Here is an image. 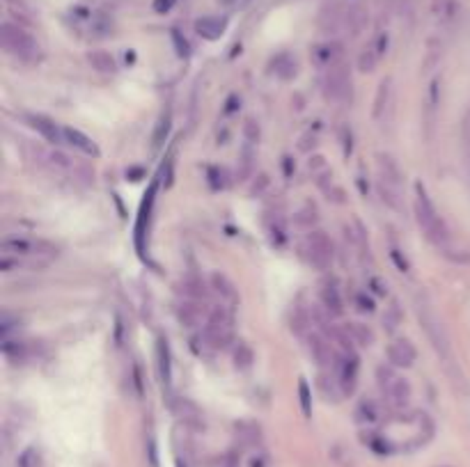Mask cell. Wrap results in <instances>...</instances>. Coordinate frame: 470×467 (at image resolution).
Segmentation results:
<instances>
[{
	"instance_id": "6da1fadb",
	"label": "cell",
	"mask_w": 470,
	"mask_h": 467,
	"mask_svg": "<svg viewBox=\"0 0 470 467\" xmlns=\"http://www.w3.org/2000/svg\"><path fill=\"white\" fill-rule=\"evenodd\" d=\"M415 192H418V197H415V216H418L420 229L425 231V236L432 240V243L443 245L447 240V227H445V223L440 220L438 211L434 209L432 199H429L427 190L422 188V183L415 185Z\"/></svg>"
},
{
	"instance_id": "7a4b0ae2",
	"label": "cell",
	"mask_w": 470,
	"mask_h": 467,
	"mask_svg": "<svg viewBox=\"0 0 470 467\" xmlns=\"http://www.w3.org/2000/svg\"><path fill=\"white\" fill-rule=\"evenodd\" d=\"M0 41H3V48L10 55H14L21 62H35L39 58V46L37 41L32 39L30 32H25L21 25L16 23H3L0 25Z\"/></svg>"
},
{
	"instance_id": "3957f363",
	"label": "cell",
	"mask_w": 470,
	"mask_h": 467,
	"mask_svg": "<svg viewBox=\"0 0 470 467\" xmlns=\"http://www.w3.org/2000/svg\"><path fill=\"white\" fill-rule=\"evenodd\" d=\"M204 339L211 348H225L232 341V316L223 307H216L209 314L204 326Z\"/></svg>"
},
{
	"instance_id": "277c9868",
	"label": "cell",
	"mask_w": 470,
	"mask_h": 467,
	"mask_svg": "<svg viewBox=\"0 0 470 467\" xmlns=\"http://www.w3.org/2000/svg\"><path fill=\"white\" fill-rule=\"evenodd\" d=\"M305 257H308V261L315 268H319V271H326V268L331 266L333 261V243L331 238L326 236L324 231H312L308 234V238H305Z\"/></svg>"
},
{
	"instance_id": "5b68a950",
	"label": "cell",
	"mask_w": 470,
	"mask_h": 467,
	"mask_svg": "<svg viewBox=\"0 0 470 467\" xmlns=\"http://www.w3.org/2000/svg\"><path fill=\"white\" fill-rule=\"evenodd\" d=\"M324 85H326V96H328L331 101L346 103L351 99V76H349V69H346L344 62L333 69H326Z\"/></svg>"
},
{
	"instance_id": "8992f818",
	"label": "cell",
	"mask_w": 470,
	"mask_h": 467,
	"mask_svg": "<svg viewBox=\"0 0 470 467\" xmlns=\"http://www.w3.org/2000/svg\"><path fill=\"white\" fill-rule=\"evenodd\" d=\"M418 316H420V323H422V328H425L427 337L434 343V348L438 350L443 357H449L447 337H445V332H443V328H440L438 319H436V314L427 305H418Z\"/></svg>"
},
{
	"instance_id": "52a82bcc",
	"label": "cell",
	"mask_w": 470,
	"mask_h": 467,
	"mask_svg": "<svg viewBox=\"0 0 470 467\" xmlns=\"http://www.w3.org/2000/svg\"><path fill=\"white\" fill-rule=\"evenodd\" d=\"M342 60H344V48L339 41H326V44H319L312 48V62L319 69H333L342 65Z\"/></svg>"
},
{
	"instance_id": "ba28073f",
	"label": "cell",
	"mask_w": 470,
	"mask_h": 467,
	"mask_svg": "<svg viewBox=\"0 0 470 467\" xmlns=\"http://www.w3.org/2000/svg\"><path fill=\"white\" fill-rule=\"evenodd\" d=\"M358 369H360V362L356 353H346L342 357V362L337 364V385L344 394H353V389H356Z\"/></svg>"
},
{
	"instance_id": "9c48e42d",
	"label": "cell",
	"mask_w": 470,
	"mask_h": 467,
	"mask_svg": "<svg viewBox=\"0 0 470 467\" xmlns=\"http://www.w3.org/2000/svg\"><path fill=\"white\" fill-rule=\"evenodd\" d=\"M383 394L388 398V403L392 405L394 410H404L408 403H411V385H408L406 378L394 376L390 383L383 385Z\"/></svg>"
},
{
	"instance_id": "30bf717a",
	"label": "cell",
	"mask_w": 470,
	"mask_h": 467,
	"mask_svg": "<svg viewBox=\"0 0 470 467\" xmlns=\"http://www.w3.org/2000/svg\"><path fill=\"white\" fill-rule=\"evenodd\" d=\"M418 357V350L408 339H394L390 346H388V360H390L394 367H411Z\"/></svg>"
},
{
	"instance_id": "8fae6325",
	"label": "cell",
	"mask_w": 470,
	"mask_h": 467,
	"mask_svg": "<svg viewBox=\"0 0 470 467\" xmlns=\"http://www.w3.org/2000/svg\"><path fill=\"white\" fill-rule=\"evenodd\" d=\"M308 348H310L312 360H315L319 367H331L333 364V346L322 332H312L308 337Z\"/></svg>"
},
{
	"instance_id": "7c38bea8",
	"label": "cell",
	"mask_w": 470,
	"mask_h": 467,
	"mask_svg": "<svg viewBox=\"0 0 470 467\" xmlns=\"http://www.w3.org/2000/svg\"><path fill=\"white\" fill-rule=\"evenodd\" d=\"M28 119H30V126L35 128V130H39V133H42L51 144H63L65 142V128H60L56 122L49 119V117H44V115H30Z\"/></svg>"
},
{
	"instance_id": "4fadbf2b",
	"label": "cell",
	"mask_w": 470,
	"mask_h": 467,
	"mask_svg": "<svg viewBox=\"0 0 470 467\" xmlns=\"http://www.w3.org/2000/svg\"><path fill=\"white\" fill-rule=\"evenodd\" d=\"M225 27H227V21L221 16H202L195 21V32L200 34L202 39H209V41L221 39Z\"/></svg>"
},
{
	"instance_id": "5bb4252c",
	"label": "cell",
	"mask_w": 470,
	"mask_h": 467,
	"mask_svg": "<svg viewBox=\"0 0 470 467\" xmlns=\"http://www.w3.org/2000/svg\"><path fill=\"white\" fill-rule=\"evenodd\" d=\"M175 314H177V321L181 323V326H186V328H195V326H200V321H202V307H200V302H195V300H183L179 302V305L175 307Z\"/></svg>"
},
{
	"instance_id": "9a60e30c",
	"label": "cell",
	"mask_w": 470,
	"mask_h": 467,
	"mask_svg": "<svg viewBox=\"0 0 470 467\" xmlns=\"http://www.w3.org/2000/svg\"><path fill=\"white\" fill-rule=\"evenodd\" d=\"M156 185L159 183H152L149 185V190L145 192V199H142V206H140V218H138V225H135V243L142 250V236H145V225L149 223V213H152V206H154V197H156Z\"/></svg>"
},
{
	"instance_id": "2e32d148",
	"label": "cell",
	"mask_w": 470,
	"mask_h": 467,
	"mask_svg": "<svg viewBox=\"0 0 470 467\" xmlns=\"http://www.w3.org/2000/svg\"><path fill=\"white\" fill-rule=\"evenodd\" d=\"M65 142L71 144L74 149L83 151L87 156H99V147L85 133H80L78 128H65Z\"/></svg>"
},
{
	"instance_id": "e0dca14e",
	"label": "cell",
	"mask_w": 470,
	"mask_h": 467,
	"mask_svg": "<svg viewBox=\"0 0 470 467\" xmlns=\"http://www.w3.org/2000/svg\"><path fill=\"white\" fill-rule=\"evenodd\" d=\"M322 302L326 307V312L333 314V316H339L344 312V305H342V295H339V288L335 286V282H326L324 288H322Z\"/></svg>"
},
{
	"instance_id": "ac0fdd59",
	"label": "cell",
	"mask_w": 470,
	"mask_h": 467,
	"mask_svg": "<svg viewBox=\"0 0 470 467\" xmlns=\"http://www.w3.org/2000/svg\"><path fill=\"white\" fill-rule=\"evenodd\" d=\"M377 158H379L377 165H379V179H381V181H388V183L399 185V188H401V172L397 168V163H394L392 158L385 156V154H379Z\"/></svg>"
},
{
	"instance_id": "d6986e66",
	"label": "cell",
	"mask_w": 470,
	"mask_h": 467,
	"mask_svg": "<svg viewBox=\"0 0 470 467\" xmlns=\"http://www.w3.org/2000/svg\"><path fill=\"white\" fill-rule=\"evenodd\" d=\"M379 195L388 206H390V209L404 211V199H401V188H399V185H392V183L381 181V179H379Z\"/></svg>"
},
{
	"instance_id": "ffe728a7",
	"label": "cell",
	"mask_w": 470,
	"mask_h": 467,
	"mask_svg": "<svg viewBox=\"0 0 470 467\" xmlns=\"http://www.w3.org/2000/svg\"><path fill=\"white\" fill-rule=\"evenodd\" d=\"M175 412H177V417H179L181 422H186V424H193V426L202 424L200 410H197V405L190 403L188 398H179V403L175 405Z\"/></svg>"
},
{
	"instance_id": "44dd1931",
	"label": "cell",
	"mask_w": 470,
	"mask_h": 467,
	"mask_svg": "<svg viewBox=\"0 0 470 467\" xmlns=\"http://www.w3.org/2000/svg\"><path fill=\"white\" fill-rule=\"evenodd\" d=\"M87 62L92 65V69H97L101 73H113L118 65H115V58L106 51H90L87 53Z\"/></svg>"
},
{
	"instance_id": "7402d4cb",
	"label": "cell",
	"mask_w": 470,
	"mask_h": 467,
	"mask_svg": "<svg viewBox=\"0 0 470 467\" xmlns=\"http://www.w3.org/2000/svg\"><path fill=\"white\" fill-rule=\"evenodd\" d=\"M356 419L360 424H377L381 419L379 405L374 403L372 398H363V401L358 403V408H356Z\"/></svg>"
},
{
	"instance_id": "603a6c76",
	"label": "cell",
	"mask_w": 470,
	"mask_h": 467,
	"mask_svg": "<svg viewBox=\"0 0 470 467\" xmlns=\"http://www.w3.org/2000/svg\"><path fill=\"white\" fill-rule=\"evenodd\" d=\"M156 357H159V374L161 380L170 385L172 380V369H170V350H168V341L159 339V346H156Z\"/></svg>"
},
{
	"instance_id": "cb8c5ba5",
	"label": "cell",
	"mask_w": 470,
	"mask_h": 467,
	"mask_svg": "<svg viewBox=\"0 0 470 467\" xmlns=\"http://www.w3.org/2000/svg\"><path fill=\"white\" fill-rule=\"evenodd\" d=\"M346 332H349L353 343H360V346H372L374 343V332L367 326H363V323H349Z\"/></svg>"
},
{
	"instance_id": "d4e9b609",
	"label": "cell",
	"mask_w": 470,
	"mask_h": 467,
	"mask_svg": "<svg viewBox=\"0 0 470 467\" xmlns=\"http://www.w3.org/2000/svg\"><path fill=\"white\" fill-rule=\"evenodd\" d=\"M388 101H390V78L381 80V85L377 89V99H374V119H381L383 117V110L388 108Z\"/></svg>"
},
{
	"instance_id": "484cf974",
	"label": "cell",
	"mask_w": 470,
	"mask_h": 467,
	"mask_svg": "<svg viewBox=\"0 0 470 467\" xmlns=\"http://www.w3.org/2000/svg\"><path fill=\"white\" fill-rule=\"evenodd\" d=\"M255 161V151L253 147H250V142L246 144V147L241 149V154H239V170H236V174H239L241 181H246V179L253 174V163Z\"/></svg>"
},
{
	"instance_id": "4316f807",
	"label": "cell",
	"mask_w": 470,
	"mask_h": 467,
	"mask_svg": "<svg viewBox=\"0 0 470 467\" xmlns=\"http://www.w3.org/2000/svg\"><path fill=\"white\" fill-rule=\"evenodd\" d=\"M269 236L273 240V245L282 247L287 243V227H284V220L280 216H273L269 223Z\"/></svg>"
},
{
	"instance_id": "83f0119b",
	"label": "cell",
	"mask_w": 470,
	"mask_h": 467,
	"mask_svg": "<svg viewBox=\"0 0 470 467\" xmlns=\"http://www.w3.org/2000/svg\"><path fill=\"white\" fill-rule=\"evenodd\" d=\"M253 362H255L253 348H250L246 341H239V346H236V350H234V364H236V369L246 371V369L253 367Z\"/></svg>"
},
{
	"instance_id": "f1b7e54d",
	"label": "cell",
	"mask_w": 470,
	"mask_h": 467,
	"mask_svg": "<svg viewBox=\"0 0 470 467\" xmlns=\"http://www.w3.org/2000/svg\"><path fill=\"white\" fill-rule=\"evenodd\" d=\"M379 60H381V55L377 53V48H374V44H370L367 48H363V53H360V58H358V69L360 71H374L379 65Z\"/></svg>"
},
{
	"instance_id": "f546056e",
	"label": "cell",
	"mask_w": 470,
	"mask_h": 467,
	"mask_svg": "<svg viewBox=\"0 0 470 467\" xmlns=\"http://www.w3.org/2000/svg\"><path fill=\"white\" fill-rule=\"evenodd\" d=\"M365 21H367L365 10H363L360 5L351 7V10L346 12V27L351 30V34H358L360 30H363V27H365Z\"/></svg>"
},
{
	"instance_id": "4dcf8cb0",
	"label": "cell",
	"mask_w": 470,
	"mask_h": 467,
	"mask_svg": "<svg viewBox=\"0 0 470 467\" xmlns=\"http://www.w3.org/2000/svg\"><path fill=\"white\" fill-rule=\"evenodd\" d=\"M298 403H301L303 417H312V391L305 378L298 380Z\"/></svg>"
},
{
	"instance_id": "1f68e13d",
	"label": "cell",
	"mask_w": 470,
	"mask_h": 467,
	"mask_svg": "<svg viewBox=\"0 0 470 467\" xmlns=\"http://www.w3.org/2000/svg\"><path fill=\"white\" fill-rule=\"evenodd\" d=\"M276 73L280 76V78H284V80H289L291 76H296V62H294V58H291V55H280V58L276 60Z\"/></svg>"
},
{
	"instance_id": "d6a6232c",
	"label": "cell",
	"mask_w": 470,
	"mask_h": 467,
	"mask_svg": "<svg viewBox=\"0 0 470 467\" xmlns=\"http://www.w3.org/2000/svg\"><path fill=\"white\" fill-rule=\"evenodd\" d=\"M170 122H172V117H170V113H163V115H161V119H159V124H156V128H154V135H152V140H154L156 147L166 142V137H168V133H170Z\"/></svg>"
},
{
	"instance_id": "836d02e7",
	"label": "cell",
	"mask_w": 470,
	"mask_h": 467,
	"mask_svg": "<svg viewBox=\"0 0 470 467\" xmlns=\"http://www.w3.org/2000/svg\"><path fill=\"white\" fill-rule=\"evenodd\" d=\"M16 467H42V456H39V451L35 446H28V449L19 456Z\"/></svg>"
},
{
	"instance_id": "e575fe53",
	"label": "cell",
	"mask_w": 470,
	"mask_h": 467,
	"mask_svg": "<svg viewBox=\"0 0 470 467\" xmlns=\"http://www.w3.org/2000/svg\"><path fill=\"white\" fill-rule=\"evenodd\" d=\"M214 286H216V291L218 293H223L225 298H236V293H234V286L230 284L227 280L223 277V275H214Z\"/></svg>"
},
{
	"instance_id": "d590c367",
	"label": "cell",
	"mask_w": 470,
	"mask_h": 467,
	"mask_svg": "<svg viewBox=\"0 0 470 467\" xmlns=\"http://www.w3.org/2000/svg\"><path fill=\"white\" fill-rule=\"evenodd\" d=\"M399 321H401V312H399L397 302H392L390 309H388L385 316H383V326H385L388 330H394V328L399 326Z\"/></svg>"
},
{
	"instance_id": "8d00e7d4",
	"label": "cell",
	"mask_w": 470,
	"mask_h": 467,
	"mask_svg": "<svg viewBox=\"0 0 470 467\" xmlns=\"http://www.w3.org/2000/svg\"><path fill=\"white\" fill-rule=\"evenodd\" d=\"M243 133H246V140L250 144L257 142V137H260V124H257L253 117H248L246 124H243Z\"/></svg>"
},
{
	"instance_id": "74e56055",
	"label": "cell",
	"mask_w": 470,
	"mask_h": 467,
	"mask_svg": "<svg viewBox=\"0 0 470 467\" xmlns=\"http://www.w3.org/2000/svg\"><path fill=\"white\" fill-rule=\"evenodd\" d=\"M172 41H175V48H177V55H179V58H188L190 46H188V41L181 37L179 30H172Z\"/></svg>"
},
{
	"instance_id": "f35d334b",
	"label": "cell",
	"mask_w": 470,
	"mask_h": 467,
	"mask_svg": "<svg viewBox=\"0 0 470 467\" xmlns=\"http://www.w3.org/2000/svg\"><path fill=\"white\" fill-rule=\"evenodd\" d=\"M305 326H308V316H305L301 309H296V319L291 321V330H294L296 334H303Z\"/></svg>"
},
{
	"instance_id": "ab89813d",
	"label": "cell",
	"mask_w": 470,
	"mask_h": 467,
	"mask_svg": "<svg viewBox=\"0 0 470 467\" xmlns=\"http://www.w3.org/2000/svg\"><path fill=\"white\" fill-rule=\"evenodd\" d=\"M183 286H186V293H188V295H193V298H204V286L200 284V282H193V280H190V282H186Z\"/></svg>"
},
{
	"instance_id": "60d3db41",
	"label": "cell",
	"mask_w": 470,
	"mask_h": 467,
	"mask_svg": "<svg viewBox=\"0 0 470 467\" xmlns=\"http://www.w3.org/2000/svg\"><path fill=\"white\" fill-rule=\"evenodd\" d=\"M356 305L360 312H374V302H372V298H367V295H358Z\"/></svg>"
},
{
	"instance_id": "b9f144b4",
	"label": "cell",
	"mask_w": 470,
	"mask_h": 467,
	"mask_svg": "<svg viewBox=\"0 0 470 467\" xmlns=\"http://www.w3.org/2000/svg\"><path fill=\"white\" fill-rule=\"evenodd\" d=\"M175 3H177V0H154V10L159 14H166V12L172 10Z\"/></svg>"
},
{
	"instance_id": "7bdbcfd3",
	"label": "cell",
	"mask_w": 470,
	"mask_h": 467,
	"mask_svg": "<svg viewBox=\"0 0 470 467\" xmlns=\"http://www.w3.org/2000/svg\"><path fill=\"white\" fill-rule=\"evenodd\" d=\"M372 44H374V48H377L379 55H383L388 51V34H379V37L374 39Z\"/></svg>"
},
{
	"instance_id": "ee69618b",
	"label": "cell",
	"mask_w": 470,
	"mask_h": 467,
	"mask_svg": "<svg viewBox=\"0 0 470 467\" xmlns=\"http://www.w3.org/2000/svg\"><path fill=\"white\" fill-rule=\"evenodd\" d=\"M390 257L394 259V264H397V268H399L401 273H406V271H408V261H406L404 257H401V252H399V250H392V252H390Z\"/></svg>"
},
{
	"instance_id": "f6af8a7d",
	"label": "cell",
	"mask_w": 470,
	"mask_h": 467,
	"mask_svg": "<svg viewBox=\"0 0 470 467\" xmlns=\"http://www.w3.org/2000/svg\"><path fill=\"white\" fill-rule=\"evenodd\" d=\"M218 3H221V5H225V7H232V5L236 3V0H218Z\"/></svg>"
},
{
	"instance_id": "bcb514c9",
	"label": "cell",
	"mask_w": 470,
	"mask_h": 467,
	"mask_svg": "<svg viewBox=\"0 0 470 467\" xmlns=\"http://www.w3.org/2000/svg\"><path fill=\"white\" fill-rule=\"evenodd\" d=\"M177 467H186V465H183V463H177Z\"/></svg>"
}]
</instances>
